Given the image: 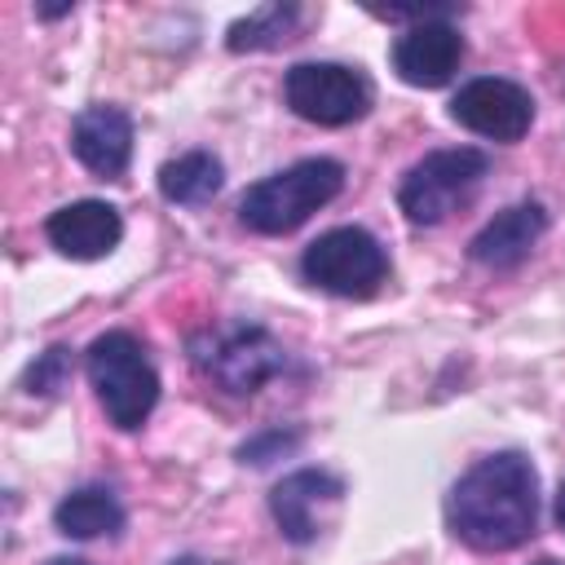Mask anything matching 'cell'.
I'll list each match as a JSON object with an SVG mask.
<instances>
[{"label":"cell","instance_id":"1","mask_svg":"<svg viewBox=\"0 0 565 565\" xmlns=\"http://www.w3.org/2000/svg\"><path fill=\"white\" fill-rule=\"evenodd\" d=\"M446 525L477 552H512L539 530V472L521 450L477 459L446 494Z\"/></svg>","mask_w":565,"mask_h":565},{"label":"cell","instance_id":"2","mask_svg":"<svg viewBox=\"0 0 565 565\" xmlns=\"http://www.w3.org/2000/svg\"><path fill=\"white\" fill-rule=\"evenodd\" d=\"M190 362L203 380H212L216 388L247 397L260 384L278 380L291 371V353L282 349V340L260 327V322H216L190 335Z\"/></svg>","mask_w":565,"mask_h":565},{"label":"cell","instance_id":"3","mask_svg":"<svg viewBox=\"0 0 565 565\" xmlns=\"http://www.w3.org/2000/svg\"><path fill=\"white\" fill-rule=\"evenodd\" d=\"M84 371L97 393V406L119 433H137L159 406V371L132 331L97 335L84 353Z\"/></svg>","mask_w":565,"mask_h":565},{"label":"cell","instance_id":"4","mask_svg":"<svg viewBox=\"0 0 565 565\" xmlns=\"http://www.w3.org/2000/svg\"><path fill=\"white\" fill-rule=\"evenodd\" d=\"M340 190H344V163L313 154V159H300V163L247 185L238 199V221L252 234H291L318 207H327Z\"/></svg>","mask_w":565,"mask_h":565},{"label":"cell","instance_id":"5","mask_svg":"<svg viewBox=\"0 0 565 565\" xmlns=\"http://www.w3.org/2000/svg\"><path fill=\"white\" fill-rule=\"evenodd\" d=\"M300 274L318 291H331L344 300H371L388 282V252L371 230L335 225L300 252Z\"/></svg>","mask_w":565,"mask_h":565},{"label":"cell","instance_id":"6","mask_svg":"<svg viewBox=\"0 0 565 565\" xmlns=\"http://www.w3.org/2000/svg\"><path fill=\"white\" fill-rule=\"evenodd\" d=\"M490 172L486 150L477 146H450V150H428L419 163L406 168L397 185V207L406 212L411 225H441Z\"/></svg>","mask_w":565,"mask_h":565},{"label":"cell","instance_id":"7","mask_svg":"<svg viewBox=\"0 0 565 565\" xmlns=\"http://www.w3.org/2000/svg\"><path fill=\"white\" fill-rule=\"evenodd\" d=\"M282 102L291 106V115H300L318 128H344V124H358L371 110L375 88L358 66L296 62L282 75Z\"/></svg>","mask_w":565,"mask_h":565},{"label":"cell","instance_id":"8","mask_svg":"<svg viewBox=\"0 0 565 565\" xmlns=\"http://www.w3.org/2000/svg\"><path fill=\"white\" fill-rule=\"evenodd\" d=\"M450 119L486 141H521L534 124V97L530 88H521L516 79L503 75H477L468 84H459V93L450 97Z\"/></svg>","mask_w":565,"mask_h":565},{"label":"cell","instance_id":"9","mask_svg":"<svg viewBox=\"0 0 565 565\" xmlns=\"http://www.w3.org/2000/svg\"><path fill=\"white\" fill-rule=\"evenodd\" d=\"M459 62H463V35H459V26L450 18L406 26L393 40V71L411 88H441V84H450Z\"/></svg>","mask_w":565,"mask_h":565},{"label":"cell","instance_id":"10","mask_svg":"<svg viewBox=\"0 0 565 565\" xmlns=\"http://www.w3.org/2000/svg\"><path fill=\"white\" fill-rule=\"evenodd\" d=\"M344 494V481L327 468H296L287 472L274 490H269V516L278 525V534L296 547L313 543L318 539V521H322V508L340 503Z\"/></svg>","mask_w":565,"mask_h":565},{"label":"cell","instance_id":"11","mask_svg":"<svg viewBox=\"0 0 565 565\" xmlns=\"http://www.w3.org/2000/svg\"><path fill=\"white\" fill-rule=\"evenodd\" d=\"M71 150L75 159L102 177V181H119L132 163V115L119 106H84L71 124Z\"/></svg>","mask_w":565,"mask_h":565},{"label":"cell","instance_id":"12","mask_svg":"<svg viewBox=\"0 0 565 565\" xmlns=\"http://www.w3.org/2000/svg\"><path fill=\"white\" fill-rule=\"evenodd\" d=\"M44 234L49 243L71 256V260H102L119 247L124 238V216L115 203H102V199H75L66 207H57L49 221H44Z\"/></svg>","mask_w":565,"mask_h":565},{"label":"cell","instance_id":"13","mask_svg":"<svg viewBox=\"0 0 565 565\" xmlns=\"http://www.w3.org/2000/svg\"><path fill=\"white\" fill-rule=\"evenodd\" d=\"M543 230H547L543 203L521 199V203L494 212V216L472 234L468 256H472L477 265H486V269H516V265L539 247Z\"/></svg>","mask_w":565,"mask_h":565},{"label":"cell","instance_id":"14","mask_svg":"<svg viewBox=\"0 0 565 565\" xmlns=\"http://www.w3.org/2000/svg\"><path fill=\"white\" fill-rule=\"evenodd\" d=\"M53 525L66 539H110L124 530V503L110 486H79L57 499Z\"/></svg>","mask_w":565,"mask_h":565},{"label":"cell","instance_id":"15","mask_svg":"<svg viewBox=\"0 0 565 565\" xmlns=\"http://www.w3.org/2000/svg\"><path fill=\"white\" fill-rule=\"evenodd\" d=\"M225 185V163L212 150H185L159 168V194L177 207H203L221 194Z\"/></svg>","mask_w":565,"mask_h":565},{"label":"cell","instance_id":"16","mask_svg":"<svg viewBox=\"0 0 565 565\" xmlns=\"http://www.w3.org/2000/svg\"><path fill=\"white\" fill-rule=\"evenodd\" d=\"M296 22H300V4H265V9H256V13H247V18H238L230 31H225V49L230 53H256V49H278V44H287L291 40V31H296Z\"/></svg>","mask_w":565,"mask_h":565},{"label":"cell","instance_id":"17","mask_svg":"<svg viewBox=\"0 0 565 565\" xmlns=\"http://www.w3.org/2000/svg\"><path fill=\"white\" fill-rule=\"evenodd\" d=\"M66 384H71V349H66V344L44 349V353L26 366V375H22V388H26L31 397H53V393H62Z\"/></svg>","mask_w":565,"mask_h":565},{"label":"cell","instance_id":"18","mask_svg":"<svg viewBox=\"0 0 565 565\" xmlns=\"http://www.w3.org/2000/svg\"><path fill=\"white\" fill-rule=\"evenodd\" d=\"M296 446H300L296 428H265V433H256V437H247L238 446V459L243 463H269V459L287 455V450H296Z\"/></svg>","mask_w":565,"mask_h":565},{"label":"cell","instance_id":"19","mask_svg":"<svg viewBox=\"0 0 565 565\" xmlns=\"http://www.w3.org/2000/svg\"><path fill=\"white\" fill-rule=\"evenodd\" d=\"M172 565H230V561H207V556H177Z\"/></svg>","mask_w":565,"mask_h":565},{"label":"cell","instance_id":"20","mask_svg":"<svg viewBox=\"0 0 565 565\" xmlns=\"http://www.w3.org/2000/svg\"><path fill=\"white\" fill-rule=\"evenodd\" d=\"M71 9H75V4H44L40 18H62V13H71Z\"/></svg>","mask_w":565,"mask_h":565},{"label":"cell","instance_id":"21","mask_svg":"<svg viewBox=\"0 0 565 565\" xmlns=\"http://www.w3.org/2000/svg\"><path fill=\"white\" fill-rule=\"evenodd\" d=\"M556 525L565 530V486H561V494H556Z\"/></svg>","mask_w":565,"mask_h":565},{"label":"cell","instance_id":"22","mask_svg":"<svg viewBox=\"0 0 565 565\" xmlns=\"http://www.w3.org/2000/svg\"><path fill=\"white\" fill-rule=\"evenodd\" d=\"M49 565H88V561H79V556H53Z\"/></svg>","mask_w":565,"mask_h":565},{"label":"cell","instance_id":"23","mask_svg":"<svg viewBox=\"0 0 565 565\" xmlns=\"http://www.w3.org/2000/svg\"><path fill=\"white\" fill-rule=\"evenodd\" d=\"M534 565H561V561H552V556H543V561H534Z\"/></svg>","mask_w":565,"mask_h":565}]
</instances>
